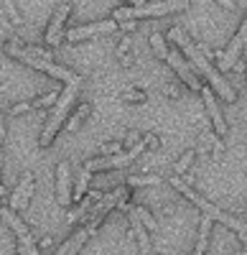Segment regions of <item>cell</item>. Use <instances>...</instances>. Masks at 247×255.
<instances>
[{
    "mask_svg": "<svg viewBox=\"0 0 247 255\" xmlns=\"http://www.w3.org/2000/svg\"><path fill=\"white\" fill-rule=\"evenodd\" d=\"M168 38H171V44H173L178 51H183V54L189 56L191 67H194L201 77H207L209 87H212V90H217V92H219V97H224L227 102H232V100L237 97V95H235V90H232V84L222 77V72L214 67L212 59H209L207 54H204L201 49H196V44L186 36V31L176 26V28H171V31H168Z\"/></svg>",
    "mask_w": 247,
    "mask_h": 255,
    "instance_id": "obj_1",
    "label": "cell"
},
{
    "mask_svg": "<svg viewBox=\"0 0 247 255\" xmlns=\"http://www.w3.org/2000/svg\"><path fill=\"white\" fill-rule=\"evenodd\" d=\"M79 87H82V77L74 79V82H69V84H64V92H59V102L54 105V110H51V115H49V120H46V125H44V133H41V138H38V145H44V148L51 145L56 130H59V128L64 125V120L69 118L67 113H69V108H72V102H74Z\"/></svg>",
    "mask_w": 247,
    "mask_h": 255,
    "instance_id": "obj_2",
    "label": "cell"
},
{
    "mask_svg": "<svg viewBox=\"0 0 247 255\" xmlns=\"http://www.w3.org/2000/svg\"><path fill=\"white\" fill-rule=\"evenodd\" d=\"M171 184L181 191V194L183 197H186V199H191L201 212H204V215H207L209 220H219V222H224V225H227V227H232L235 232H237V235L242 238V240H247V225L245 222H240V220H235L232 215H227V212H222L217 204H212L207 197H201V194H196V191L189 186V184H183L181 179H171Z\"/></svg>",
    "mask_w": 247,
    "mask_h": 255,
    "instance_id": "obj_3",
    "label": "cell"
},
{
    "mask_svg": "<svg viewBox=\"0 0 247 255\" xmlns=\"http://www.w3.org/2000/svg\"><path fill=\"white\" fill-rule=\"evenodd\" d=\"M186 3L178 0H156V3H130V5H117L112 18L117 23H128V20H138V18H151V15H166V13H176L183 10Z\"/></svg>",
    "mask_w": 247,
    "mask_h": 255,
    "instance_id": "obj_4",
    "label": "cell"
},
{
    "mask_svg": "<svg viewBox=\"0 0 247 255\" xmlns=\"http://www.w3.org/2000/svg\"><path fill=\"white\" fill-rule=\"evenodd\" d=\"M5 51H8L10 56L20 59V61L31 64L33 69H41V72H46V74H51V77L61 79L64 84H69V82L79 79V74H77V72H72V69H67V67H61V64H56V61H51V59H38V56H31L23 46H18L15 41H10V44L5 46Z\"/></svg>",
    "mask_w": 247,
    "mask_h": 255,
    "instance_id": "obj_5",
    "label": "cell"
},
{
    "mask_svg": "<svg viewBox=\"0 0 247 255\" xmlns=\"http://www.w3.org/2000/svg\"><path fill=\"white\" fill-rule=\"evenodd\" d=\"M146 143H156V135H146L138 145L128 148V151H120L115 156H102V158H89L84 163V168L92 174V171H107V168H120V166H128L135 156H140L143 151H146Z\"/></svg>",
    "mask_w": 247,
    "mask_h": 255,
    "instance_id": "obj_6",
    "label": "cell"
},
{
    "mask_svg": "<svg viewBox=\"0 0 247 255\" xmlns=\"http://www.w3.org/2000/svg\"><path fill=\"white\" fill-rule=\"evenodd\" d=\"M72 8H74L72 0H64V3L56 5L54 18H51V23H49V28H46V44H49V46H56L59 41H61V36H64V33H61V28H64V20L69 18Z\"/></svg>",
    "mask_w": 247,
    "mask_h": 255,
    "instance_id": "obj_7",
    "label": "cell"
},
{
    "mask_svg": "<svg viewBox=\"0 0 247 255\" xmlns=\"http://www.w3.org/2000/svg\"><path fill=\"white\" fill-rule=\"evenodd\" d=\"M120 23L115 18H105V20H94V23H87V26H77V28H69L64 36L69 41H79V38H89V36H97V33H110L115 31Z\"/></svg>",
    "mask_w": 247,
    "mask_h": 255,
    "instance_id": "obj_8",
    "label": "cell"
},
{
    "mask_svg": "<svg viewBox=\"0 0 247 255\" xmlns=\"http://www.w3.org/2000/svg\"><path fill=\"white\" fill-rule=\"evenodd\" d=\"M247 44V15H245V20H242V26H240V31L235 33V38L230 41V46H227V51H217L214 56H219V64H222V69H230L232 64H235V59L240 56V51H242V46Z\"/></svg>",
    "mask_w": 247,
    "mask_h": 255,
    "instance_id": "obj_9",
    "label": "cell"
},
{
    "mask_svg": "<svg viewBox=\"0 0 247 255\" xmlns=\"http://www.w3.org/2000/svg\"><path fill=\"white\" fill-rule=\"evenodd\" d=\"M33 186H36V181H33V174H31V171H26V174H23V179L18 181L15 191L10 194L8 209H13V212L26 209V207H28V202H31V194H33Z\"/></svg>",
    "mask_w": 247,
    "mask_h": 255,
    "instance_id": "obj_10",
    "label": "cell"
},
{
    "mask_svg": "<svg viewBox=\"0 0 247 255\" xmlns=\"http://www.w3.org/2000/svg\"><path fill=\"white\" fill-rule=\"evenodd\" d=\"M166 61H168L171 67L176 69V74H178L183 82H186L191 90H201V82L194 77V69L189 67L186 61H183V56H181V51H178L176 46H168V56H166Z\"/></svg>",
    "mask_w": 247,
    "mask_h": 255,
    "instance_id": "obj_11",
    "label": "cell"
},
{
    "mask_svg": "<svg viewBox=\"0 0 247 255\" xmlns=\"http://www.w3.org/2000/svg\"><path fill=\"white\" fill-rule=\"evenodd\" d=\"M199 92H201L204 105H207V113H209V118H212V123H214V130H217L219 135H224V133H227V123H224L222 110H219V105H217V100H214V90L207 87V84H201Z\"/></svg>",
    "mask_w": 247,
    "mask_h": 255,
    "instance_id": "obj_12",
    "label": "cell"
},
{
    "mask_svg": "<svg viewBox=\"0 0 247 255\" xmlns=\"http://www.w3.org/2000/svg\"><path fill=\"white\" fill-rule=\"evenodd\" d=\"M92 235H94V230H92L89 225H82V227L74 232V235L69 238V240H64V245H61L54 255H77V253L82 250V245H84Z\"/></svg>",
    "mask_w": 247,
    "mask_h": 255,
    "instance_id": "obj_13",
    "label": "cell"
},
{
    "mask_svg": "<svg viewBox=\"0 0 247 255\" xmlns=\"http://www.w3.org/2000/svg\"><path fill=\"white\" fill-rule=\"evenodd\" d=\"M72 179H69V166L61 161L56 166V202L61 207H69L72 204V189H69Z\"/></svg>",
    "mask_w": 247,
    "mask_h": 255,
    "instance_id": "obj_14",
    "label": "cell"
},
{
    "mask_svg": "<svg viewBox=\"0 0 247 255\" xmlns=\"http://www.w3.org/2000/svg\"><path fill=\"white\" fill-rule=\"evenodd\" d=\"M130 225H133V230H130V235H135L138 238V243H140V250L146 253L148 248H151V240H148V232H146V225H143L135 215H130Z\"/></svg>",
    "mask_w": 247,
    "mask_h": 255,
    "instance_id": "obj_15",
    "label": "cell"
},
{
    "mask_svg": "<svg viewBox=\"0 0 247 255\" xmlns=\"http://www.w3.org/2000/svg\"><path fill=\"white\" fill-rule=\"evenodd\" d=\"M209 232H212V220L204 215L201 217V227H199V240H196V248L191 255H204V250H207V238H209Z\"/></svg>",
    "mask_w": 247,
    "mask_h": 255,
    "instance_id": "obj_16",
    "label": "cell"
},
{
    "mask_svg": "<svg viewBox=\"0 0 247 255\" xmlns=\"http://www.w3.org/2000/svg\"><path fill=\"white\" fill-rule=\"evenodd\" d=\"M87 115H89V105L84 102V105H79V108L74 110V115H69V120H67V130H69V133H74Z\"/></svg>",
    "mask_w": 247,
    "mask_h": 255,
    "instance_id": "obj_17",
    "label": "cell"
},
{
    "mask_svg": "<svg viewBox=\"0 0 247 255\" xmlns=\"http://www.w3.org/2000/svg\"><path fill=\"white\" fill-rule=\"evenodd\" d=\"M130 215H135V217H138L143 225H146L148 230H158V222L151 217V212H148L146 207H133V209H130Z\"/></svg>",
    "mask_w": 247,
    "mask_h": 255,
    "instance_id": "obj_18",
    "label": "cell"
},
{
    "mask_svg": "<svg viewBox=\"0 0 247 255\" xmlns=\"http://www.w3.org/2000/svg\"><path fill=\"white\" fill-rule=\"evenodd\" d=\"M89 179H92V174L87 171L84 166H82V171H79V181H77V191H74L72 202H74V199H82V197H84V191H87V184H89Z\"/></svg>",
    "mask_w": 247,
    "mask_h": 255,
    "instance_id": "obj_19",
    "label": "cell"
},
{
    "mask_svg": "<svg viewBox=\"0 0 247 255\" xmlns=\"http://www.w3.org/2000/svg\"><path fill=\"white\" fill-rule=\"evenodd\" d=\"M151 46H153V51H156L161 59L168 56V46H166V41H163L161 33H153V36H151Z\"/></svg>",
    "mask_w": 247,
    "mask_h": 255,
    "instance_id": "obj_20",
    "label": "cell"
},
{
    "mask_svg": "<svg viewBox=\"0 0 247 255\" xmlns=\"http://www.w3.org/2000/svg\"><path fill=\"white\" fill-rule=\"evenodd\" d=\"M59 102V92H49L44 97H38L36 102H31V108H51V105Z\"/></svg>",
    "mask_w": 247,
    "mask_h": 255,
    "instance_id": "obj_21",
    "label": "cell"
},
{
    "mask_svg": "<svg viewBox=\"0 0 247 255\" xmlns=\"http://www.w3.org/2000/svg\"><path fill=\"white\" fill-rule=\"evenodd\" d=\"M140 184H146V186H156V184H161V179H158V176H146V179L133 176V179H128V186H140Z\"/></svg>",
    "mask_w": 247,
    "mask_h": 255,
    "instance_id": "obj_22",
    "label": "cell"
},
{
    "mask_svg": "<svg viewBox=\"0 0 247 255\" xmlns=\"http://www.w3.org/2000/svg\"><path fill=\"white\" fill-rule=\"evenodd\" d=\"M191 158H194V151H186V153H183V156H181V161L176 163V174L186 171V168H189V163H191Z\"/></svg>",
    "mask_w": 247,
    "mask_h": 255,
    "instance_id": "obj_23",
    "label": "cell"
},
{
    "mask_svg": "<svg viewBox=\"0 0 247 255\" xmlns=\"http://www.w3.org/2000/svg\"><path fill=\"white\" fill-rule=\"evenodd\" d=\"M3 8L8 10V15H10V23H20V15H18V10H15V3H10V0H5V3H3Z\"/></svg>",
    "mask_w": 247,
    "mask_h": 255,
    "instance_id": "obj_24",
    "label": "cell"
},
{
    "mask_svg": "<svg viewBox=\"0 0 247 255\" xmlns=\"http://www.w3.org/2000/svg\"><path fill=\"white\" fill-rule=\"evenodd\" d=\"M31 110V102H18L10 108V115H20V113H28Z\"/></svg>",
    "mask_w": 247,
    "mask_h": 255,
    "instance_id": "obj_25",
    "label": "cell"
},
{
    "mask_svg": "<svg viewBox=\"0 0 247 255\" xmlns=\"http://www.w3.org/2000/svg\"><path fill=\"white\" fill-rule=\"evenodd\" d=\"M3 138H5V123H3V110H0V161H3Z\"/></svg>",
    "mask_w": 247,
    "mask_h": 255,
    "instance_id": "obj_26",
    "label": "cell"
},
{
    "mask_svg": "<svg viewBox=\"0 0 247 255\" xmlns=\"http://www.w3.org/2000/svg\"><path fill=\"white\" fill-rule=\"evenodd\" d=\"M125 100H130V102H140V100H146V92H125Z\"/></svg>",
    "mask_w": 247,
    "mask_h": 255,
    "instance_id": "obj_27",
    "label": "cell"
},
{
    "mask_svg": "<svg viewBox=\"0 0 247 255\" xmlns=\"http://www.w3.org/2000/svg\"><path fill=\"white\" fill-rule=\"evenodd\" d=\"M122 28H125V31H135V20H128V23H122Z\"/></svg>",
    "mask_w": 247,
    "mask_h": 255,
    "instance_id": "obj_28",
    "label": "cell"
},
{
    "mask_svg": "<svg viewBox=\"0 0 247 255\" xmlns=\"http://www.w3.org/2000/svg\"><path fill=\"white\" fill-rule=\"evenodd\" d=\"M18 255H28V253H26V248L20 245V243H18Z\"/></svg>",
    "mask_w": 247,
    "mask_h": 255,
    "instance_id": "obj_29",
    "label": "cell"
}]
</instances>
